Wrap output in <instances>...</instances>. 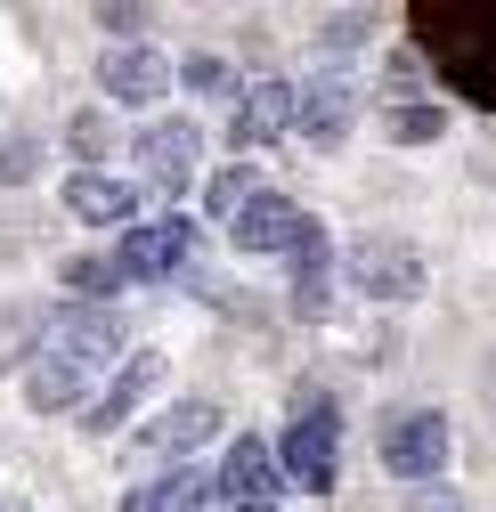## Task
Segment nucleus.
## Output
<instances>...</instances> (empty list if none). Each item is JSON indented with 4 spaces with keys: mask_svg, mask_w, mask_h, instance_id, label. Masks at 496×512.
<instances>
[{
    "mask_svg": "<svg viewBox=\"0 0 496 512\" xmlns=\"http://www.w3.org/2000/svg\"><path fill=\"white\" fill-rule=\"evenodd\" d=\"M415 49L448 74L456 98L496 114V9H415Z\"/></svg>",
    "mask_w": 496,
    "mask_h": 512,
    "instance_id": "1",
    "label": "nucleus"
},
{
    "mask_svg": "<svg viewBox=\"0 0 496 512\" xmlns=\"http://www.w3.org/2000/svg\"><path fill=\"white\" fill-rule=\"evenodd\" d=\"M269 456H277V480H293V488H309V496H326L334 472H342V407H334L326 391H309L301 415L285 423V439L269 447Z\"/></svg>",
    "mask_w": 496,
    "mask_h": 512,
    "instance_id": "2",
    "label": "nucleus"
},
{
    "mask_svg": "<svg viewBox=\"0 0 496 512\" xmlns=\"http://www.w3.org/2000/svg\"><path fill=\"white\" fill-rule=\"evenodd\" d=\"M448 447H456V431H448L440 407H407V415L383 423V472L423 488V480H440V472H448Z\"/></svg>",
    "mask_w": 496,
    "mask_h": 512,
    "instance_id": "3",
    "label": "nucleus"
},
{
    "mask_svg": "<svg viewBox=\"0 0 496 512\" xmlns=\"http://www.w3.org/2000/svg\"><path fill=\"white\" fill-rule=\"evenodd\" d=\"M350 285L366 301H415L431 285V261H423L407 236H358L350 244Z\"/></svg>",
    "mask_w": 496,
    "mask_h": 512,
    "instance_id": "4",
    "label": "nucleus"
},
{
    "mask_svg": "<svg viewBox=\"0 0 496 512\" xmlns=\"http://www.w3.org/2000/svg\"><path fill=\"white\" fill-rule=\"evenodd\" d=\"M188 261H196V228H188V220H147V228H122V244H114V277H122V285L179 277Z\"/></svg>",
    "mask_w": 496,
    "mask_h": 512,
    "instance_id": "5",
    "label": "nucleus"
},
{
    "mask_svg": "<svg viewBox=\"0 0 496 512\" xmlns=\"http://www.w3.org/2000/svg\"><path fill=\"white\" fill-rule=\"evenodd\" d=\"M277 456H269V439H236L228 447V464L212 472V496L228 504V512H277Z\"/></svg>",
    "mask_w": 496,
    "mask_h": 512,
    "instance_id": "6",
    "label": "nucleus"
},
{
    "mask_svg": "<svg viewBox=\"0 0 496 512\" xmlns=\"http://www.w3.org/2000/svg\"><path fill=\"white\" fill-rule=\"evenodd\" d=\"M196 163H204V131L196 122H147L139 131V171L163 187V196H188Z\"/></svg>",
    "mask_w": 496,
    "mask_h": 512,
    "instance_id": "7",
    "label": "nucleus"
},
{
    "mask_svg": "<svg viewBox=\"0 0 496 512\" xmlns=\"http://www.w3.org/2000/svg\"><path fill=\"white\" fill-rule=\"evenodd\" d=\"M98 90H106L114 106H155V98L171 90V57H163V49H147V41H122V49H106Z\"/></svg>",
    "mask_w": 496,
    "mask_h": 512,
    "instance_id": "8",
    "label": "nucleus"
},
{
    "mask_svg": "<svg viewBox=\"0 0 496 512\" xmlns=\"http://www.w3.org/2000/svg\"><path fill=\"white\" fill-rule=\"evenodd\" d=\"M49 350L74 358V366H90V358H122V317H114L106 301H74V309L49 317Z\"/></svg>",
    "mask_w": 496,
    "mask_h": 512,
    "instance_id": "9",
    "label": "nucleus"
},
{
    "mask_svg": "<svg viewBox=\"0 0 496 512\" xmlns=\"http://www.w3.org/2000/svg\"><path fill=\"white\" fill-rule=\"evenodd\" d=\"M350 114H358V98H350L342 74H318V82L293 90V122H301L309 147H342V139H350Z\"/></svg>",
    "mask_w": 496,
    "mask_h": 512,
    "instance_id": "10",
    "label": "nucleus"
},
{
    "mask_svg": "<svg viewBox=\"0 0 496 512\" xmlns=\"http://www.w3.org/2000/svg\"><path fill=\"white\" fill-rule=\"evenodd\" d=\"M301 228H309V212H301V204H285V196H269V187H261V196L228 220L236 252H293V244H301Z\"/></svg>",
    "mask_w": 496,
    "mask_h": 512,
    "instance_id": "11",
    "label": "nucleus"
},
{
    "mask_svg": "<svg viewBox=\"0 0 496 512\" xmlns=\"http://www.w3.org/2000/svg\"><path fill=\"white\" fill-rule=\"evenodd\" d=\"M155 382H163V358L155 350H139V358H122V374L106 382V391H98V407H82V431L90 439H106V431H122V423H131V407L155 391Z\"/></svg>",
    "mask_w": 496,
    "mask_h": 512,
    "instance_id": "12",
    "label": "nucleus"
},
{
    "mask_svg": "<svg viewBox=\"0 0 496 512\" xmlns=\"http://www.w3.org/2000/svg\"><path fill=\"white\" fill-rule=\"evenodd\" d=\"M285 131H293V82H253L236 98V122H228L236 147H277Z\"/></svg>",
    "mask_w": 496,
    "mask_h": 512,
    "instance_id": "13",
    "label": "nucleus"
},
{
    "mask_svg": "<svg viewBox=\"0 0 496 512\" xmlns=\"http://www.w3.org/2000/svg\"><path fill=\"white\" fill-rule=\"evenodd\" d=\"M66 212L90 220V228H131L139 187H131V179H114V171H74V179H66Z\"/></svg>",
    "mask_w": 496,
    "mask_h": 512,
    "instance_id": "14",
    "label": "nucleus"
},
{
    "mask_svg": "<svg viewBox=\"0 0 496 512\" xmlns=\"http://www.w3.org/2000/svg\"><path fill=\"white\" fill-rule=\"evenodd\" d=\"M82 399H90V366L57 358V350H41L25 366V407L33 415H82Z\"/></svg>",
    "mask_w": 496,
    "mask_h": 512,
    "instance_id": "15",
    "label": "nucleus"
},
{
    "mask_svg": "<svg viewBox=\"0 0 496 512\" xmlns=\"http://www.w3.org/2000/svg\"><path fill=\"white\" fill-rule=\"evenodd\" d=\"M212 431H220V407L212 399H179V407H163L139 431V456H188V447H204Z\"/></svg>",
    "mask_w": 496,
    "mask_h": 512,
    "instance_id": "16",
    "label": "nucleus"
},
{
    "mask_svg": "<svg viewBox=\"0 0 496 512\" xmlns=\"http://www.w3.org/2000/svg\"><path fill=\"white\" fill-rule=\"evenodd\" d=\"M326 293H334V244H326L318 220H309L301 244H293V309L301 317H326Z\"/></svg>",
    "mask_w": 496,
    "mask_h": 512,
    "instance_id": "17",
    "label": "nucleus"
},
{
    "mask_svg": "<svg viewBox=\"0 0 496 512\" xmlns=\"http://www.w3.org/2000/svg\"><path fill=\"white\" fill-rule=\"evenodd\" d=\"M204 496H212L204 472H163V480H147V488L122 496V512H196Z\"/></svg>",
    "mask_w": 496,
    "mask_h": 512,
    "instance_id": "18",
    "label": "nucleus"
},
{
    "mask_svg": "<svg viewBox=\"0 0 496 512\" xmlns=\"http://www.w3.org/2000/svg\"><path fill=\"white\" fill-rule=\"evenodd\" d=\"M261 196V179H253V163H228V171H212V187H204V212H220V220H236L244 204Z\"/></svg>",
    "mask_w": 496,
    "mask_h": 512,
    "instance_id": "19",
    "label": "nucleus"
},
{
    "mask_svg": "<svg viewBox=\"0 0 496 512\" xmlns=\"http://www.w3.org/2000/svg\"><path fill=\"white\" fill-rule=\"evenodd\" d=\"M440 131H448L440 106H391V139H399V147H431Z\"/></svg>",
    "mask_w": 496,
    "mask_h": 512,
    "instance_id": "20",
    "label": "nucleus"
},
{
    "mask_svg": "<svg viewBox=\"0 0 496 512\" xmlns=\"http://www.w3.org/2000/svg\"><path fill=\"white\" fill-rule=\"evenodd\" d=\"M179 82H188L196 98H228V90H236V74H228V57H212V49H196L188 66H179Z\"/></svg>",
    "mask_w": 496,
    "mask_h": 512,
    "instance_id": "21",
    "label": "nucleus"
},
{
    "mask_svg": "<svg viewBox=\"0 0 496 512\" xmlns=\"http://www.w3.org/2000/svg\"><path fill=\"white\" fill-rule=\"evenodd\" d=\"M66 293L74 301H106V293H122V277H114V261H66Z\"/></svg>",
    "mask_w": 496,
    "mask_h": 512,
    "instance_id": "22",
    "label": "nucleus"
},
{
    "mask_svg": "<svg viewBox=\"0 0 496 512\" xmlns=\"http://www.w3.org/2000/svg\"><path fill=\"white\" fill-rule=\"evenodd\" d=\"M33 171H41V147L17 139V131H0V187H25Z\"/></svg>",
    "mask_w": 496,
    "mask_h": 512,
    "instance_id": "23",
    "label": "nucleus"
},
{
    "mask_svg": "<svg viewBox=\"0 0 496 512\" xmlns=\"http://www.w3.org/2000/svg\"><path fill=\"white\" fill-rule=\"evenodd\" d=\"M66 147H74L82 163H98V155L114 147V131H106V114H74V122H66Z\"/></svg>",
    "mask_w": 496,
    "mask_h": 512,
    "instance_id": "24",
    "label": "nucleus"
},
{
    "mask_svg": "<svg viewBox=\"0 0 496 512\" xmlns=\"http://www.w3.org/2000/svg\"><path fill=\"white\" fill-rule=\"evenodd\" d=\"M25 326H33V309H25V301H9V309H0V366L17 358V342H25Z\"/></svg>",
    "mask_w": 496,
    "mask_h": 512,
    "instance_id": "25",
    "label": "nucleus"
},
{
    "mask_svg": "<svg viewBox=\"0 0 496 512\" xmlns=\"http://www.w3.org/2000/svg\"><path fill=\"white\" fill-rule=\"evenodd\" d=\"M98 25H106L114 49H122V41H139V33H147V9H98Z\"/></svg>",
    "mask_w": 496,
    "mask_h": 512,
    "instance_id": "26",
    "label": "nucleus"
},
{
    "mask_svg": "<svg viewBox=\"0 0 496 512\" xmlns=\"http://www.w3.org/2000/svg\"><path fill=\"white\" fill-rule=\"evenodd\" d=\"M415 512H464L456 496H415Z\"/></svg>",
    "mask_w": 496,
    "mask_h": 512,
    "instance_id": "27",
    "label": "nucleus"
},
{
    "mask_svg": "<svg viewBox=\"0 0 496 512\" xmlns=\"http://www.w3.org/2000/svg\"><path fill=\"white\" fill-rule=\"evenodd\" d=\"M488 399H496V366H488Z\"/></svg>",
    "mask_w": 496,
    "mask_h": 512,
    "instance_id": "28",
    "label": "nucleus"
},
{
    "mask_svg": "<svg viewBox=\"0 0 496 512\" xmlns=\"http://www.w3.org/2000/svg\"><path fill=\"white\" fill-rule=\"evenodd\" d=\"M0 512H17V504H9V496H0Z\"/></svg>",
    "mask_w": 496,
    "mask_h": 512,
    "instance_id": "29",
    "label": "nucleus"
}]
</instances>
